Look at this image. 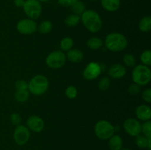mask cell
Instances as JSON below:
<instances>
[{"label": "cell", "instance_id": "6da1fadb", "mask_svg": "<svg viewBox=\"0 0 151 150\" xmlns=\"http://www.w3.org/2000/svg\"><path fill=\"white\" fill-rule=\"evenodd\" d=\"M81 20L87 30L96 33L102 29L103 21L100 15L92 10H85L81 15Z\"/></svg>", "mask_w": 151, "mask_h": 150}, {"label": "cell", "instance_id": "7a4b0ae2", "mask_svg": "<svg viewBox=\"0 0 151 150\" xmlns=\"http://www.w3.org/2000/svg\"><path fill=\"white\" fill-rule=\"evenodd\" d=\"M105 46L109 51L119 52L128 46V40L125 35L119 32H111L106 37Z\"/></svg>", "mask_w": 151, "mask_h": 150}, {"label": "cell", "instance_id": "3957f363", "mask_svg": "<svg viewBox=\"0 0 151 150\" xmlns=\"http://www.w3.org/2000/svg\"><path fill=\"white\" fill-rule=\"evenodd\" d=\"M49 88V80L44 75H35L28 83V91L29 94L35 96L43 95L47 92Z\"/></svg>", "mask_w": 151, "mask_h": 150}, {"label": "cell", "instance_id": "277c9868", "mask_svg": "<svg viewBox=\"0 0 151 150\" xmlns=\"http://www.w3.org/2000/svg\"><path fill=\"white\" fill-rule=\"evenodd\" d=\"M134 83L140 86L146 85L150 82L151 79V71L149 66L145 65H138L133 69L131 74Z\"/></svg>", "mask_w": 151, "mask_h": 150}, {"label": "cell", "instance_id": "5b68a950", "mask_svg": "<svg viewBox=\"0 0 151 150\" xmlns=\"http://www.w3.org/2000/svg\"><path fill=\"white\" fill-rule=\"evenodd\" d=\"M114 132L115 126L106 120L98 121L94 125V133L100 140H109Z\"/></svg>", "mask_w": 151, "mask_h": 150}, {"label": "cell", "instance_id": "8992f818", "mask_svg": "<svg viewBox=\"0 0 151 150\" xmlns=\"http://www.w3.org/2000/svg\"><path fill=\"white\" fill-rule=\"evenodd\" d=\"M66 60V57L63 51L55 50L48 54L46 58V63L50 69H58L64 66Z\"/></svg>", "mask_w": 151, "mask_h": 150}, {"label": "cell", "instance_id": "52a82bcc", "mask_svg": "<svg viewBox=\"0 0 151 150\" xmlns=\"http://www.w3.org/2000/svg\"><path fill=\"white\" fill-rule=\"evenodd\" d=\"M24 11L29 19L35 20L41 14L42 7L38 0H26L23 5Z\"/></svg>", "mask_w": 151, "mask_h": 150}, {"label": "cell", "instance_id": "ba28073f", "mask_svg": "<svg viewBox=\"0 0 151 150\" xmlns=\"http://www.w3.org/2000/svg\"><path fill=\"white\" fill-rule=\"evenodd\" d=\"M30 138V131L27 126L19 125L13 132V139L16 144L19 146L25 145Z\"/></svg>", "mask_w": 151, "mask_h": 150}, {"label": "cell", "instance_id": "9c48e42d", "mask_svg": "<svg viewBox=\"0 0 151 150\" xmlns=\"http://www.w3.org/2000/svg\"><path fill=\"white\" fill-rule=\"evenodd\" d=\"M38 29L36 22L30 19H24L19 21L16 24V29L22 35L33 34Z\"/></svg>", "mask_w": 151, "mask_h": 150}, {"label": "cell", "instance_id": "30bf717a", "mask_svg": "<svg viewBox=\"0 0 151 150\" xmlns=\"http://www.w3.org/2000/svg\"><path fill=\"white\" fill-rule=\"evenodd\" d=\"M102 72L101 65L97 62H90L83 72V76L86 80H92L100 75Z\"/></svg>", "mask_w": 151, "mask_h": 150}, {"label": "cell", "instance_id": "8fae6325", "mask_svg": "<svg viewBox=\"0 0 151 150\" xmlns=\"http://www.w3.org/2000/svg\"><path fill=\"white\" fill-rule=\"evenodd\" d=\"M123 128L126 133L132 137H137L141 134V123L134 118L126 119L123 123Z\"/></svg>", "mask_w": 151, "mask_h": 150}, {"label": "cell", "instance_id": "7c38bea8", "mask_svg": "<svg viewBox=\"0 0 151 150\" xmlns=\"http://www.w3.org/2000/svg\"><path fill=\"white\" fill-rule=\"evenodd\" d=\"M27 125L29 130L34 132H40L44 129V121L40 116H31L27 120Z\"/></svg>", "mask_w": 151, "mask_h": 150}, {"label": "cell", "instance_id": "4fadbf2b", "mask_svg": "<svg viewBox=\"0 0 151 150\" xmlns=\"http://www.w3.org/2000/svg\"><path fill=\"white\" fill-rule=\"evenodd\" d=\"M126 69L125 66L119 63L112 65L109 69V75L113 79H120L126 74Z\"/></svg>", "mask_w": 151, "mask_h": 150}, {"label": "cell", "instance_id": "5bb4252c", "mask_svg": "<svg viewBox=\"0 0 151 150\" xmlns=\"http://www.w3.org/2000/svg\"><path fill=\"white\" fill-rule=\"evenodd\" d=\"M135 113L137 119L143 121H149L151 118V109L148 105L146 104L139 105L136 109Z\"/></svg>", "mask_w": 151, "mask_h": 150}, {"label": "cell", "instance_id": "9a60e30c", "mask_svg": "<svg viewBox=\"0 0 151 150\" xmlns=\"http://www.w3.org/2000/svg\"><path fill=\"white\" fill-rule=\"evenodd\" d=\"M68 60L73 63H79L83 59V53L81 50L78 49H73L67 51V54L66 56Z\"/></svg>", "mask_w": 151, "mask_h": 150}, {"label": "cell", "instance_id": "2e32d148", "mask_svg": "<svg viewBox=\"0 0 151 150\" xmlns=\"http://www.w3.org/2000/svg\"><path fill=\"white\" fill-rule=\"evenodd\" d=\"M108 144L111 150H121L122 149L123 141L119 135H113L109 139Z\"/></svg>", "mask_w": 151, "mask_h": 150}, {"label": "cell", "instance_id": "e0dca14e", "mask_svg": "<svg viewBox=\"0 0 151 150\" xmlns=\"http://www.w3.org/2000/svg\"><path fill=\"white\" fill-rule=\"evenodd\" d=\"M102 7L109 12H115L119 8L120 0H101Z\"/></svg>", "mask_w": 151, "mask_h": 150}, {"label": "cell", "instance_id": "ac0fdd59", "mask_svg": "<svg viewBox=\"0 0 151 150\" xmlns=\"http://www.w3.org/2000/svg\"><path fill=\"white\" fill-rule=\"evenodd\" d=\"M136 144L140 149H151V138H147L144 135H139L136 137Z\"/></svg>", "mask_w": 151, "mask_h": 150}, {"label": "cell", "instance_id": "d6986e66", "mask_svg": "<svg viewBox=\"0 0 151 150\" xmlns=\"http://www.w3.org/2000/svg\"><path fill=\"white\" fill-rule=\"evenodd\" d=\"M86 45L88 48L92 50H97L102 48L103 46V41L101 38L97 37H91L87 41Z\"/></svg>", "mask_w": 151, "mask_h": 150}, {"label": "cell", "instance_id": "ffe728a7", "mask_svg": "<svg viewBox=\"0 0 151 150\" xmlns=\"http://www.w3.org/2000/svg\"><path fill=\"white\" fill-rule=\"evenodd\" d=\"M139 28L143 32H147L151 29V17L145 16L140 20L139 23Z\"/></svg>", "mask_w": 151, "mask_h": 150}, {"label": "cell", "instance_id": "44dd1931", "mask_svg": "<svg viewBox=\"0 0 151 150\" xmlns=\"http://www.w3.org/2000/svg\"><path fill=\"white\" fill-rule=\"evenodd\" d=\"M80 21H81V16L72 13L66 18L64 23L66 24V26H69V27H74L79 24Z\"/></svg>", "mask_w": 151, "mask_h": 150}, {"label": "cell", "instance_id": "7402d4cb", "mask_svg": "<svg viewBox=\"0 0 151 150\" xmlns=\"http://www.w3.org/2000/svg\"><path fill=\"white\" fill-rule=\"evenodd\" d=\"M74 45V41L70 37H65L62 38L60 43V47L62 51H68L69 50L72 49Z\"/></svg>", "mask_w": 151, "mask_h": 150}, {"label": "cell", "instance_id": "603a6c76", "mask_svg": "<svg viewBox=\"0 0 151 150\" xmlns=\"http://www.w3.org/2000/svg\"><path fill=\"white\" fill-rule=\"evenodd\" d=\"M29 92L28 90H17L15 94V99L19 102H25L29 99Z\"/></svg>", "mask_w": 151, "mask_h": 150}, {"label": "cell", "instance_id": "cb8c5ba5", "mask_svg": "<svg viewBox=\"0 0 151 150\" xmlns=\"http://www.w3.org/2000/svg\"><path fill=\"white\" fill-rule=\"evenodd\" d=\"M71 10H72V13L74 14L78 15V16H81L86 10V7L82 1H78L73 5L71 6Z\"/></svg>", "mask_w": 151, "mask_h": 150}, {"label": "cell", "instance_id": "d4e9b609", "mask_svg": "<svg viewBox=\"0 0 151 150\" xmlns=\"http://www.w3.org/2000/svg\"><path fill=\"white\" fill-rule=\"evenodd\" d=\"M39 32L42 34H48L52 29V24L50 21H43L38 26Z\"/></svg>", "mask_w": 151, "mask_h": 150}, {"label": "cell", "instance_id": "484cf974", "mask_svg": "<svg viewBox=\"0 0 151 150\" xmlns=\"http://www.w3.org/2000/svg\"><path fill=\"white\" fill-rule=\"evenodd\" d=\"M140 60L142 65L150 66L151 65V51L150 49H146L142 52L140 55Z\"/></svg>", "mask_w": 151, "mask_h": 150}, {"label": "cell", "instance_id": "4316f807", "mask_svg": "<svg viewBox=\"0 0 151 150\" xmlns=\"http://www.w3.org/2000/svg\"><path fill=\"white\" fill-rule=\"evenodd\" d=\"M141 132L147 138H151V121L150 120L146 121L142 124Z\"/></svg>", "mask_w": 151, "mask_h": 150}, {"label": "cell", "instance_id": "83f0119b", "mask_svg": "<svg viewBox=\"0 0 151 150\" xmlns=\"http://www.w3.org/2000/svg\"><path fill=\"white\" fill-rule=\"evenodd\" d=\"M65 94L67 98L70 99H74L78 96V90L73 85H69L66 88V91H65Z\"/></svg>", "mask_w": 151, "mask_h": 150}, {"label": "cell", "instance_id": "f1b7e54d", "mask_svg": "<svg viewBox=\"0 0 151 150\" xmlns=\"http://www.w3.org/2000/svg\"><path fill=\"white\" fill-rule=\"evenodd\" d=\"M123 62L128 67H134L136 66V58L133 54H125L123 57Z\"/></svg>", "mask_w": 151, "mask_h": 150}, {"label": "cell", "instance_id": "f546056e", "mask_svg": "<svg viewBox=\"0 0 151 150\" xmlns=\"http://www.w3.org/2000/svg\"><path fill=\"white\" fill-rule=\"evenodd\" d=\"M110 86V79L107 76L101 78L98 82V88L100 91H106Z\"/></svg>", "mask_w": 151, "mask_h": 150}, {"label": "cell", "instance_id": "4dcf8cb0", "mask_svg": "<svg viewBox=\"0 0 151 150\" xmlns=\"http://www.w3.org/2000/svg\"><path fill=\"white\" fill-rule=\"evenodd\" d=\"M10 120L13 124L16 125V126H19V125H20L21 121H22V117H21L19 113H13V114L10 115Z\"/></svg>", "mask_w": 151, "mask_h": 150}, {"label": "cell", "instance_id": "1f68e13d", "mask_svg": "<svg viewBox=\"0 0 151 150\" xmlns=\"http://www.w3.org/2000/svg\"><path fill=\"white\" fill-rule=\"evenodd\" d=\"M128 91L129 94H132V95H137L141 91V86L136 83H133L129 85L128 88Z\"/></svg>", "mask_w": 151, "mask_h": 150}, {"label": "cell", "instance_id": "d6a6232c", "mask_svg": "<svg viewBox=\"0 0 151 150\" xmlns=\"http://www.w3.org/2000/svg\"><path fill=\"white\" fill-rule=\"evenodd\" d=\"M142 97L143 100L145 101L147 103L151 102V89L150 88H147L142 93Z\"/></svg>", "mask_w": 151, "mask_h": 150}, {"label": "cell", "instance_id": "836d02e7", "mask_svg": "<svg viewBox=\"0 0 151 150\" xmlns=\"http://www.w3.org/2000/svg\"><path fill=\"white\" fill-rule=\"evenodd\" d=\"M15 86L17 90H28V83L25 80H18Z\"/></svg>", "mask_w": 151, "mask_h": 150}, {"label": "cell", "instance_id": "e575fe53", "mask_svg": "<svg viewBox=\"0 0 151 150\" xmlns=\"http://www.w3.org/2000/svg\"><path fill=\"white\" fill-rule=\"evenodd\" d=\"M78 0H58L59 4L63 7H71L73 5L75 2H77Z\"/></svg>", "mask_w": 151, "mask_h": 150}, {"label": "cell", "instance_id": "d590c367", "mask_svg": "<svg viewBox=\"0 0 151 150\" xmlns=\"http://www.w3.org/2000/svg\"><path fill=\"white\" fill-rule=\"evenodd\" d=\"M24 0H14V4L17 7H23L24 4Z\"/></svg>", "mask_w": 151, "mask_h": 150}, {"label": "cell", "instance_id": "8d00e7d4", "mask_svg": "<svg viewBox=\"0 0 151 150\" xmlns=\"http://www.w3.org/2000/svg\"><path fill=\"white\" fill-rule=\"evenodd\" d=\"M38 1H44V2H45V1H49V0H38Z\"/></svg>", "mask_w": 151, "mask_h": 150}, {"label": "cell", "instance_id": "74e56055", "mask_svg": "<svg viewBox=\"0 0 151 150\" xmlns=\"http://www.w3.org/2000/svg\"><path fill=\"white\" fill-rule=\"evenodd\" d=\"M121 150H132L131 149H121Z\"/></svg>", "mask_w": 151, "mask_h": 150}, {"label": "cell", "instance_id": "f35d334b", "mask_svg": "<svg viewBox=\"0 0 151 150\" xmlns=\"http://www.w3.org/2000/svg\"><path fill=\"white\" fill-rule=\"evenodd\" d=\"M90 1H96V0H90Z\"/></svg>", "mask_w": 151, "mask_h": 150}]
</instances>
